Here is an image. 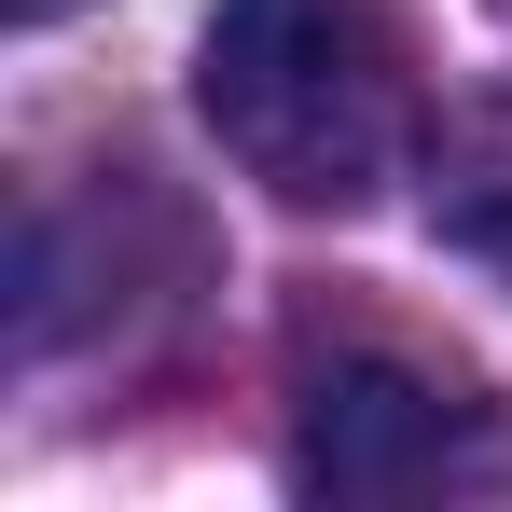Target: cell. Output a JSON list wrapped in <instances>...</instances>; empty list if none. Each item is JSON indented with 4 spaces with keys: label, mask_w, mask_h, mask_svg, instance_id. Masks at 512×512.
Listing matches in <instances>:
<instances>
[{
    "label": "cell",
    "mask_w": 512,
    "mask_h": 512,
    "mask_svg": "<svg viewBox=\"0 0 512 512\" xmlns=\"http://www.w3.org/2000/svg\"><path fill=\"white\" fill-rule=\"evenodd\" d=\"M194 111L277 208H374L416 139V56L388 0H208Z\"/></svg>",
    "instance_id": "1"
},
{
    "label": "cell",
    "mask_w": 512,
    "mask_h": 512,
    "mask_svg": "<svg viewBox=\"0 0 512 512\" xmlns=\"http://www.w3.org/2000/svg\"><path fill=\"white\" fill-rule=\"evenodd\" d=\"M291 485L305 499H512V402L402 333H291Z\"/></svg>",
    "instance_id": "2"
},
{
    "label": "cell",
    "mask_w": 512,
    "mask_h": 512,
    "mask_svg": "<svg viewBox=\"0 0 512 512\" xmlns=\"http://www.w3.org/2000/svg\"><path fill=\"white\" fill-rule=\"evenodd\" d=\"M429 236L512 291V97H457L429 125Z\"/></svg>",
    "instance_id": "3"
},
{
    "label": "cell",
    "mask_w": 512,
    "mask_h": 512,
    "mask_svg": "<svg viewBox=\"0 0 512 512\" xmlns=\"http://www.w3.org/2000/svg\"><path fill=\"white\" fill-rule=\"evenodd\" d=\"M0 14H14V28H56V14H70V0H0Z\"/></svg>",
    "instance_id": "4"
},
{
    "label": "cell",
    "mask_w": 512,
    "mask_h": 512,
    "mask_svg": "<svg viewBox=\"0 0 512 512\" xmlns=\"http://www.w3.org/2000/svg\"><path fill=\"white\" fill-rule=\"evenodd\" d=\"M499 14H512V0H499Z\"/></svg>",
    "instance_id": "5"
}]
</instances>
